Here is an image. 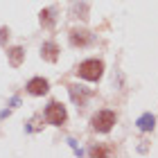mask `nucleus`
<instances>
[{
    "label": "nucleus",
    "instance_id": "f257e3e1",
    "mask_svg": "<svg viewBox=\"0 0 158 158\" xmlns=\"http://www.w3.org/2000/svg\"><path fill=\"white\" fill-rule=\"evenodd\" d=\"M77 77H81L86 79V81H99L104 75V61H99V59H86L81 61L77 66Z\"/></svg>",
    "mask_w": 158,
    "mask_h": 158
},
{
    "label": "nucleus",
    "instance_id": "6e6552de",
    "mask_svg": "<svg viewBox=\"0 0 158 158\" xmlns=\"http://www.w3.org/2000/svg\"><path fill=\"white\" fill-rule=\"evenodd\" d=\"M7 56H9V63L14 68H18L20 63L25 61V50L20 48V45H14V48H9L7 50Z\"/></svg>",
    "mask_w": 158,
    "mask_h": 158
},
{
    "label": "nucleus",
    "instance_id": "39448f33",
    "mask_svg": "<svg viewBox=\"0 0 158 158\" xmlns=\"http://www.w3.org/2000/svg\"><path fill=\"white\" fill-rule=\"evenodd\" d=\"M50 90V84H48V79H43V77H34L27 81V93L34 97H41V95H45V93Z\"/></svg>",
    "mask_w": 158,
    "mask_h": 158
},
{
    "label": "nucleus",
    "instance_id": "20e7f679",
    "mask_svg": "<svg viewBox=\"0 0 158 158\" xmlns=\"http://www.w3.org/2000/svg\"><path fill=\"white\" fill-rule=\"evenodd\" d=\"M90 43H93V34L88 30H79V27L70 30V45L73 48H86Z\"/></svg>",
    "mask_w": 158,
    "mask_h": 158
},
{
    "label": "nucleus",
    "instance_id": "7ed1b4c3",
    "mask_svg": "<svg viewBox=\"0 0 158 158\" xmlns=\"http://www.w3.org/2000/svg\"><path fill=\"white\" fill-rule=\"evenodd\" d=\"M45 120L50 122V124H54V127H61V124H66V120H68V111H66V106H63L61 102H50L48 104V109H45Z\"/></svg>",
    "mask_w": 158,
    "mask_h": 158
},
{
    "label": "nucleus",
    "instance_id": "9b49d317",
    "mask_svg": "<svg viewBox=\"0 0 158 158\" xmlns=\"http://www.w3.org/2000/svg\"><path fill=\"white\" fill-rule=\"evenodd\" d=\"M90 156H109V149H104V147H95V149H90Z\"/></svg>",
    "mask_w": 158,
    "mask_h": 158
},
{
    "label": "nucleus",
    "instance_id": "f03ea898",
    "mask_svg": "<svg viewBox=\"0 0 158 158\" xmlns=\"http://www.w3.org/2000/svg\"><path fill=\"white\" fill-rule=\"evenodd\" d=\"M115 120H118V115L113 111H97L95 115L90 118V127L95 129V131H99V133H109L111 129H113V124H115Z\"/></svg>",
    "mask_w": 158,
    "mask_h": 158
},
{
    "label": "nucleus",
    "instance_id": "0eeeda50",
    "mask_svg": "<svg viewBox=\"0 0 158 158\" xmlns=\"http://www.w3.org/2000/svg\"><path fill=\"white\" fill-rule=\"evenodd\" d=\"M41 56H43L45 61L54 63L56 59H59V45H56L54 41H48V43H43V45H41Z\"/></svg>",
    "mask_w": 158,
    "mask_h": 158
},
{
    "label": "nucleus",
    "instance_id": "1a4fd4ad",
    "mask_svg": "<svg viewBox=\"0 0 158 158\" xmlns=\"http://www.w3.org/2000/svg\"><path fill=\"white\" fill-rule=\"evenodd\" d=\"M135 124H138L140 131H152L154 124H156V118L152 115V113H145V115H140L138 120H135Z\"/></svg>",
    "mask_w": 158,
    "mask_h": 158
},
{
    "label": "nucleus",
    "instance_id": "9d476101",
    "mask_svg": "<svg viewBox=\"0 0 158 158\" xmlns=\"http://www.w3.org/2000/svg\"><path fill=\"white\" fill-rule=\"evenodd\" d=\"M39 20H41V25H43V27H52V25H54L52 9H41V14H39Z\"/></svg>",
    "mask_w": 158,
    "mask_h": 158
},
{
    "label": "nucleus",
    "instance_id": "f8f14e48",
    "mask_svg": "<svg viewBox=\"0 0 158 158\" xmlns=\"http://www.w3.org/2000/svg\"><path fill=\"white\" fill-rule=\"evenodd\" d=\"M5 36H9V30H7V27H2V30H0V45L5 43Z\"/></svg>",
    "mask_w": 158,
    "mask_h": 158
},
{
    "label": "nucleus",
    "instance_id": "423d86ee",
    "mask_svg": "<svg viewBox=\"0 0 158 158\" xmlns=\"http://www.w3.org/2000/svg\"><path fill=\"white\" fill-rule=\"evenodd\" d=\"M68 90H70V97H73V102H75L77 106H86L88 97L93 95L90 90H86L84 86H77V84H70V86H68Z\"/></svg>",
    "mask_w": 158,
    "mask_h": 158
}]
</instances>
